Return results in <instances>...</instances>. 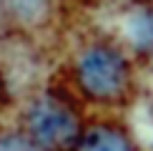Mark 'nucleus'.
Listing matches in <instances>:
<instances>
[{"label": "nucleus", "mask_w": 153, "mask_h": 151, "mask_svg": "<svg viewBox=\"0 0 153 151\" xmlns=\"http://www.w3.org/2000/svg\"><path fill=\"white\" fill-rule=\"evenodd\" d=\"M131 40L138 48H148L153 50V13H141V15H133L131 25H128Z\"/></svg>", "instance_id": "20e7f679"}, {"label": "nucleus", "mask_w": 153, "mask_h": 151, "mask_svg": "<svg viewBox=\"0 0 153 151\" xmlns=\"http://www.w3.org/2000/svg\"><path fill=\"white\" fill-rule=\"evenodd\" d=\"M0 151H43L30 136H0Z\"/></svg>", "instance_id": "39448f33"}, {"label": "nucleus", "mask_w": 153, "mask_h": 151, "mask_svg": "<svg viewBox=\"0 0 153 151\" xmlns=\"http://www.w3.org/2000/svg\"><path fill=\"white\" fill-rule=\"evenodd\" d=\"M80 88L93 98H116L128 83V63L111 46H93L78 61Z\"/></svg>", "instance_id": "f257e3e1"}, {"label": "nucleus", "mask_w": 153, "mask_h": 151, "mask_svg": "<svg viewBox=\"0 0 153 151\" xmlns=\"http://www.w3.org/2000/svg\"><path fill=\"white\" fill-rule=\"evenodd\" d=\"M78 151H133V146L120 131L95 126L78 138Z\"/></svg>", "instance_id": "7ed1b4c3"}, {"label": "nucleus", "mask_w": 153, "mask_h": 151, "mask_svg": "<svg viewBox=\"0 0 153 151\" xmlns=\"http://www.w3.org/2000/svg\"><path fill=\"white\" fill-rule=\"evenodd\" d=\"M30 138L45 149H65L78 138V121L73 111L53 98H43L30 108L28 116Z\"/></svg>", "instance_id": "f03ea898"}]
</instances>
